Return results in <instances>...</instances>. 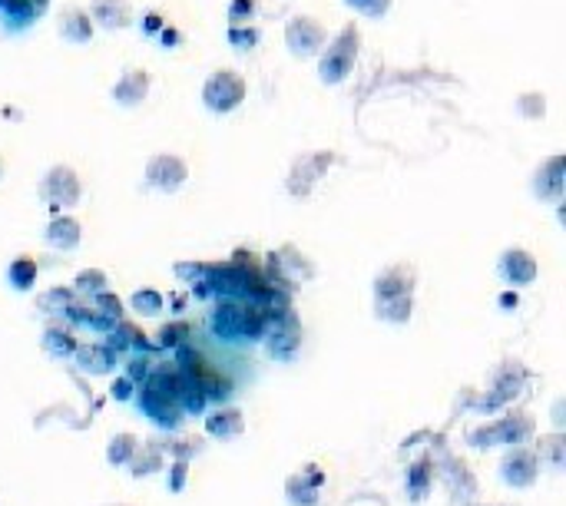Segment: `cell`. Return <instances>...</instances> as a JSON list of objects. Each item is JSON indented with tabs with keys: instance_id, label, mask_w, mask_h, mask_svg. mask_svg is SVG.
I'll return each instance as SVG.
<instances>
[{
	"instance_id": "e0dca14e",
	"label": "cell",
	"mask_w": 566,
	"mask_h": 506,
	"mask_svg": "<svg viewBox=\"0 0 566 506\" xmlns=\"http://www.w3.org/2000/svg\"><path fill=\"white\" fill-rule=\"evenodd\" d=\"M74 354H76L80 371H86V374H106L113 368V351L110 348H103V344H80Z\"/></svg>"
},
{
	"instance_id": "4fadbf2b",
	"label": "cell",
	"mask_w": 566,
	"mask_h": 506,
	"mask_svg": "<svg viewBox=\"0 0 566 506\" xmlns=\"http://www.w3.org/2000/svg\"><path fill=\"white\" fill-rule=\"evenodd\" d=\"M60 36L66 44H90L93 36V20L83 7H66L60 14Z\"/></svg>"
},
{
	"instance_id": "44dd1931",
	"label": "cell",
	"mask_w": 566,
	"mask_h": 506,
	"mask_svg": "<svg viewBox=\"0 0 566 506\" xmlns=\"http://www.w3.org/2000/svg\"><path fill=\"white\" fill-rule=\"evenodd\" d=\"M139 450V440L133 434H116L110 440V447H106V460L113 463V467H126L129 460H133V453Z\"/></svg>"
},
{
	"instance_id": "30bf717a",
	"label": "cell",
	"mask_w": 566,
	"mask_h": 506,
	"mask_svg": "<svg viewBox=\"0 0 566 506\" xmlns=\"http://www.w3.org/2000/svg\"><path fill=\"white\" fill-rule=\"evenodd\" d=\"M147 93H149V73L139 70V66H126L123 76L116 80V86H113V100L119 106H139V103L147 100Z\"/></svg>"
},
{
	"instance_id": "277c9868",
	"label": "cell",
	"mask_w": 566,
	"mask_h": 506,
	"mask_svg": "<svg viewBox=\"0 0 566 506\" xmlns=\"http://www.w3.org/2000/svg\"><path fill=\"white\" fill-rule=\"evenodd\" d=\"M242 100H246V80L236 70H216L202 86V103L212 113H232Z\"/></svg>"
},
{
	"instance_id": "484cf974",
	"label": "cell",
	"mask_w": 566,
	"mask_h": 506,
	"mask_svg": "<svg viewBox=\"0 0 566 506\" xmlns=\"http://www.w3.org/2000/svg\"><path fill=\"white\" fill-rule=\"evenodd\" d=\"M37 305L44 308L46 315H56V311H66L70 308V291L64 288H54V291H46V295H40Z\"/></svg>"
},
{
	"instance_id": "d6a6232c",
	"label": "cell",
	"mask_w": 566,
	"mask_h": 506,
	"mask_svg": "<svg viewBox=\"0 0 566 506\" xmlns=\"http://www.w3.org/2000/svg\"><path fill=\"white\" fill-rule=\"evenodd\" d=\"M110 394L116 400H129V398H133V380H129V378L113 380V390H110Z\"/></svg>"
},
{
	"instance_id": "836d02e7",
	"label": "cell",
	"mask_w": 566,
	"mask_h": 506,
	"mask_svg": "<svg viewBox=\"0 0 566 506\" xmlns=\"http://www.w3.org/2000/svg\"><path fill=\"white\" fill-rule=\"evenodd\" d=\"M0 179H4V159H0Z\"/></svg>"
},
{
	"instance_id": "3957f363",
	"label": "cell",
	"mask_w": 566,
	"mask_h": 506,
	"mask_svg": "<svg viewBox=\"0 0 566 506\" xmlns=\"http://www.w3.org/2000/svg\"><path fill=\"white\" fill-rule=\"evenodd\" d=\"M358 44H361V34H358L355 24L339 30V36L331 40L328 46H321V60H318V76L321 83H341L348 80V73L358 60Z\"/></svg>"
},
{
	"instance_id": "8992f818",
	"label": "cell",
	"mask_w": 566,
	"mask_h": 506,
	"mask_svg": "<svg viewBox=\"0 0 566 506\" xmlns=\"http://www.w3.org/2000/svg\"><path fill=\"white\" fill-rule=\"evenodd\" d=\"M285 44H288L292 56L308 60V56L321 54V46H325V27H321L315 17L298 14V17H292L288 20V27H285Z\"/></svg>"
},
{
	"instance_id": "83f0119b",
	"label": "cell",
	"mask_w": 566,
	"mask_h": 506,
	"mask_svg": "<svg viewBox=\"0 0 566 506\" xmlns=\"http://www.w3.org/2000/svg\"><path fill=\"white\" fill-rule=\"evenodd\" d=\"M348 7L358 10V14H365V17H384L388 10H391V0H345Z\"/></svg>"
},
{
	"instance_id": "cb8c5ba5",
	"label": "cell",
	"mask_w": 566,
	"mask_h": 506,
	"mask_svg": "<svg viewBox=\"0 0 566 506\" xmlns=\"http://www.w3.org/2000/svg\"><path fill=\"white\" fill-rule=\"evenodd\" d=\"M129 305H133V311H139V315H159V311H163V295L153 288H143L129 299Z\"/></svg>"
},
{
	"instance_id": "9c48e42d",
	"label": "cell",
	"mask_w": 566,
	"mask_h": 506,
	"mask_svg": "<svg viewBox=\"0 0 566 506\" xmlns=\"http://www.w3.org/2000/svg\"><path fill=\"white\" fill-rule=\"evenodd\" d=\"M497 271H500V278L507 281V285H513V288H527V285L537 281L540 265L527 248H507V252L500 255Z\"/></svg>"
},
{
	"instance_id": "4316f807",
	"label": "cell",
	"mask_w": 566,
	"mask_h": 506,
	"mask_svg": "<svg viewBox=\"0 0 566 506\" xmlns=\"http://www.w3.org/2000/svg\"><path fill=\"white\" fill-rule=\"evenodd\" d=\"M228 40L236 50H252L258 44V27L256 24H248V27H228Z\"/></svg>"
},
{
	"instance_id": "4dcf8cb0",
	"label": "cell",
	"mask_w": 566,
	"mask_h": 506,
	"mask_svg": "<svg viewBox=\"0 0 566 506\" xmlns=\"http://www.w3.org/2000/svg\"><path fill=\"white\" fill-rule=\"evenodd\" d=\"M179 335H189V325H183V321H179V325H166L163 335H159V338H163V344L169 348V344H179V341H183Z\"/></svg>"
},
{
	"instance_id": "7a4b0ae2",
	"label": "cell",
	"mask_w": 566,
	"mask_h": 506,
	"mask_svg": "<svg viewBox=\"0 0 566 506\" xmlns=\"http://www.w3.org/2000/svg\"><path fill=\"white\" fill-rule=\"evenodd\" d=\"M411 295H414V268L411 265H391L381 271L375 281L378 318L401 325L411 318Z\"/></svg>"
},
{
	"instance_id": "5bb4252c",
	"label": "cell",
	"mask_w": 566,
	"mask_h": 506,
	"mask_svg": "<svg viewBox=\"0 0 566 506\" xmlns=\"http://www.w3.org/2000/svg\"><path fill=\"white\" fill-rule=\"evenodd\" d=\"M206 430H209L212 437H219V440H232V437H238L246 430L242 410H238V407H222V410H216V414L206 420Z\"/></svg>"
},
{
	"instance_id": "8fae6325",
	"label": "cell",
	"mask_w": 566,
	"mask_h": 506,
	"mask_svg": "<svg viewBox=\"0 0 566 506\" xmlns=\"http://www.w3.org/2000/svg\"><path fill=\"white\" fill-rule=\"evenodd\" d=\"M86 14H90L93 27L100 24L103 30H123V27H129V20H133L129 0H93Z\"/></svg>"
},
{
	"instance_id": "52a82bcc",
	"label": "cell",
	"mask_w": 566,
	"mask_h": 506,
	"mask_svg": "<svg viewBox=\"0 0 566 506\" xmlns=\"http://www.w3.org/2000/svg\"><path fill=\"white\" fill-rule=\"evenodd\" d=\"M189 179V166L173 153H156L147 163V186L159 192H176L183 189V182Z\"/></svg>"
},
{
	"instance_id": "ffe728a7",
	"label": "cell",
	"mask_w": 566,
	"mask_h": 506,
	"mask_svg": "<svg viewBox=\"0 0 566 506\" xmlns=\"http://www.w3.org/2000/svg\"><path fill=\"white\" fill-rule=\"evenodd\" d=\"M44 351L50 354V358H66V354H74L76 351V341L70 331H64V328H46V335H44Z\"/></svg>"
},
{
	"instance_id": "d6986e66",
	"label": "cell",
	"mask_w": 566,
	"mask_h": 506,
	"mask_svg": "<svg viewBox=\"0 0 566 506\" xmlns=\"http://www.w3.org/2000/svg\"><path fill=\"white\" fill-rule=\"evenodd\" d=\"M7 281L17 291L34 288V281H37V262H34L30 255H20V258H14V262H10V268H7Z\"/></svg>"
},
{
	"instance_id": "1f68e13d",
	"label": "cell",
	"mask_w": 566,
	"mask_h": 506,
	"mask_svg": "<svg viewBox=\"0 0 566 506\" xmlns=\"http://www.w3.org/2000/svg\"><path fill=\"white\" fill-rule=\"evenodd\" d=\"M139 27H143V34H159V30L166 27V20H163V14H156V10H149L147 17H143V24H139Z\"/></svg>"
},
{
	"instance_id": "ba28073f",
	"label": "cell",
	"mask_w": 566,
	"mask_h": 506,
	"mask_svg": "<svg viewBox=\"0 0 566 506\" xmlns=\"http://www.w3.org/2000/svg\"><path fill=\"white\" fill-rule=\"evenodd\" d=\"M50 0H0V27L10 34H24L46 14Z\"/></svg>"
},
{
	"instance_id": "603a6c76",
	"label": "cell",
	"mask_w": 566,
	"mask_h": 506,
	"mask_svg": "<svg viewBox=\"0 0 566 506\" xmlns=\"http://www.w3.org/2000/svg\"><path fill=\"white\" fill-rule=\"evenodd\" d=\"M129 467H133V473H136V477H143V473H153V471H159V467H163V453H159V447H153V443H143V450L133 453Z\"/></svg>"
},
{
	"instance_id": "f1b7e54d",
	"label": "cell",
	"mask_w": 566,
	"mask_h": 506,
	"mask_svg": "<svg viewBox=\"0 0 566 506\" xmlns=\"http://www.w3.org/2000/svg\"><path fill=\"white\" fill-rule=\"evenodd\" d=\"M103 285H106V275H103V271H96V268L80 271V275H76V288H80V291H93V295H96V291H106Z\"/></svg>"
},
{
	"instance_id": "9a60e30c",
	"label": "cell",
	"mask_w": 566,
	"mask_h": 506,
	"mask_svg": "<svg viewBox=\"0 0 566 506\" xmlns=\"http://www.w3.org/2000/svg\"><path fill=\"white\" fill-rule=\"evenodd\" d=\"M46 242L60 248V252H74L76 245H80V222L70 216H56L46 228Z\"/></svg>"
},
{
	"instance_id": "5b68a950",
	"label": "cell",
	"mask_w": 566,
	"mask_h": 506,
	"mask_svg": "<svg viewBox=\"0 0 566 506\" xmlns=\"http://www.w3.org/2000/svg\"><path fill=\"white\" fill-rule=\"evenodd\" d=\"M80 179H76V172L70 166H54V169L46 172L44 182H40V196H44L54 212L60 208H74L80 202Z\"/></svg>"
},
{
	"instance_id": "6da1fadb",
	"label": "cell",
	"mask_w": 566,
	"mask_h": 506,
	"mask_svg": "<svg viewBox=\"0 0 566 506\" xmlns=\"http://www.w3.org/2000/svg\"><path fill=\"white\" fill-rule=\"evenodd\" d=\"M139 410H147L149 420L159 427H176L183 414V374L156 371L139 394Z\"/></svg>"
},
{
	"instance_id": "7402d4cb",
	"label": "cell",
	"mask_w": 566,
	"mask_h": 506,
	"mask_svg": "<svg viewBox=\"0 0 566 506\" xmlns=\"http://www.w3.org/2000/svg\"><path fill=\"white\" fill-rule=\"evenodd\" d=\"M295 348H298V331H285V328L275 325V331L268 335V354L288 361V358H295Z\"/></svg>"
},
{
	"instance_id": "7c38bea8",
	"label": "cell",
	"mask_w": 566,
	"mask_h": 506,
	"mask_svg": "<svg viewBox=\"0 0 566 506\" xmlns=\"http://www.w3.org/2000/svg\"><path fill=\"white\" fill-rule=\"evenodd\" d=\"M540 460L530 450H513L507 460H503V480L513 483V487H530L537 480Z\"/></svg>"
},
{
	"instance_id": "ac0fdd59",
	"label": "cell",
	"mask_w": 566,
	"mask_h": 506,
	"mask_svg": "<svg viewBox=\"0 0 566 506\" xmlns=\"http://www.w3.org/2000/svg\"><path fill=\"white\" fill-rule=\"evenodd\" d=\"M331 163V153H311V156H302L298 163H295V172H292V182L295 179H302L305 176V182H302V189L298 192H308V186L315 179H318L321 172H325V166Z\"/></svg>"
},
{
	"instance_id": "d4e9b609",
	"label": "cell",
	"mask_w": 566,
	"mask_h": 506,
	"mask_svg": "<svg viewBox=\"0 0 566 506\" xmlns=\"http://www.w3.org/2000/svg\"><path fill=\"white\" fill-rule=\"evenodd\" d=\"M248 24H256V0H232L228 27H248Z\"/></svg>"
},
{
	"instance_id": "2e32d148",
	"label": "cell",
	"mask_w": 566,
	"mask_h": 506,
	"mask_svg": "<svg viewBox=\"0 0 566 506\" xmlns=\"http://www.w3.org/2000/svg\"><path fill=\"white\" fill-rule=\"evenodd\" d=\"M533 189L543 199H560V192H563V159L560 156H553V159H547V163L540 166Z\"/></svg>"
},
{
	"instance_id": "f546056e",
	"label": "cell",
	"mask_w": 566,
	"mask_h": 506,
	"mask_svg": "<svg viewBox=\"0 0 566 506\" xmlns=\"http://www.w3.org/2000/svg\"><path fill=\"white\" fill-rule=\"evenodd\" d=\"M521 113L523 116H543V96H537V93H530V96H523L521 103Z\"/></svg>"
}]
</instances>
